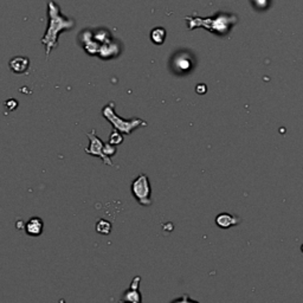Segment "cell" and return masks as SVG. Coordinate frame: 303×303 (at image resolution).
Wrapping results in <instances>:
<instances>
[{
    "label": "cell",
    "mask_w": 303,
    "mask_h": 303,
    "mask_svg": "<svg viewBox=\"0 0 303 303\" xmlns=\"http://www.w3.org/2000/svg\"><path fill=\"white\" fill-rule=\"evenodd\" d=\"M75 26V20L70 19V18H67L62 16L60 6L54 2L50 0L49 2V26H47V30L42 38V43L45 46V54L46 57L49 56L51 50L53 49L54 46L57 45L58 43V35L61 34L62 31L65 30H71L72 27Z\"/></svg>",
    "instance_id": "cell-1"
},
{
    "label": "cell",
    "mask_w": 303,
    "mask_h": 303,
    "mask_svg": "<svg viewBox=\"0 0 303 303\" xmlns=\"http://www.w3.org/2000/svg\"><path fill=\"white\" fill-rule=\"evenodd\" d=\"M188 21V27L193 30L197 26H203L206 30H209L213 34L224 36L229 32V29L237 21L235 16H230L225 13H218L214 18H189L186 17Z\"/></svg>",
    "instance_id": "cell-2"
},
{
    "label": "cell",
    "mask_w": 303,
    "mask_h": 303,
    "mask_svg": "<svg viewBox=\"0 0 303 303\" xmlns=\"http://www.w3.org/2000/svg\"><path fill=\"white\" fill-rule=\"evenodd\" d=\"M102 114L109 122L112 123L113 128L119 130L120 133L125 135H130L131 131L137 129L141 126H147V122L141 119H131V120H123L122 118L116 115L115 113V103L111 102L108 103L102 111Z\"/></svg>",
    "instance_id": "cell-3"
},
{
    "label": "cell",
    "mask_w": 303,
    "mask_h": 303,
    "mask_svg": "<svg viewBox=\"0 0 303 303\" xmlns=\"http://www.w3.org/2000/svg\"><path fill=\"white\" fill-rule=\"evenodd\" d=\"M131 193L140 205H152V187L146 174H140L131 182Z\"/></svg>",
    "instance_id": "cell-4"
},
{
    "label": "cell",
    "mask_w": 303,
    "mask_h": 303,
    "mask_svg": "<svg viewBox=\"0 0 303 303\" xmlns=\"http://www.w3.org/2000/svg\"><path fill=\"white\" fill-rule=\"evenodd\" d=\"M87 136L89 137V140H90L89 147L86 149L87 154L93 155V156H97V158H100L102 161L105 163V165H108L111 167L114 166V163H113L111 158H108V156L103 153L104 142L97 136L96 130L93 129L90 131V133H87Z\"/></svg>",
    "instance_id": "cell-5"
},
{
    "label": "cell",
    "mask_w": 303,
    "mask_h": 303,
    "mask_svg": "<svg viewBox=\"0 0 303 303\" xmlns=\"http://www.w3.org/2000/svg\"><path fill=\"white\" fill-rule=\"evenodd\" d=\"M44 229V223L42 221V218L39 217H32L31 219H29V222L26 223V226H25V230H26V233L30 236L37 237L41 236Z\"/></svg>",
    "instance_id": "cell-6"
},
{
    "label": "cell",
    "mask_w": 303,
    "mask_h": 303,
    "mask_svg": "<svg viewBox=\"0 0 303 303\" xmlns=\"http://www.w3.org/2000/svg\"><path fill=\"white\" fill-rule=\"evenodd\" d=\"M239 222H240L239 218L232 216V214H230V213H225V212L221 213L216 218L217 226H219V228L224 229V230L230 229V228H232V226L239 224Z\"/></svg>",
    "instance_id": "cell-7"
},
{
    "label": "cell",
    "mask_w": 303,
    "mask_h": 303,
    "mask_svg": "<svg viewBox=\"0 0 303 303\" xmlns=\"http://www.w3.org/2000/svg\"><path fill=\"white\" fill-rule=\"evenodd\" d=\"M139 283H140V277H135L133 282H131L129 290L127 291L125 295V300L127 302L141 303V296H140V293H139V289H137Z\"/></svg>",
    "instance_id": "cell-8"
},
{
    "label": "cell",
    "mask_w": 303,
    "mask_h": 303,
    "mask_svg": "<svg viewBox=\"0 0 303 303\" xmlns=\"http://www.w3.org/2000/svg\"><path fill=\"white\" fill-rule=\"evenodd\" d=\"M29 64H30V62L25 57H14L13 60L10 62V68L12 69L14 72H17V74H23V72L27 70Z\"/></svg>",
    "instance_id": "cell-9"
},
{
    "label": "cell",
    "mask_w": 303,
    "mask_h": 303,
    "mask_svg": "<svg viewBox=\"0 0 303 303\" xmlns=\"http://www.w3.org/2000/svg\"><path fill=\"white\" fill-rule=\"evenodd\" d=\"M166 38V31L163 27H155L154 30L151 32V39L152 42L156 44V45H160L162 44Z\"/></svg>",
    "instance_id": "cell-10"
},
{
    "label": "cell",
    "mask_w": 303,
    "mask_h": 303,
    "mask_svg": "<svg viewBox=\"0 0 303 303\" xmlns=\"http://www.w3.org/2000/svg\"><path fill=\"white\" fill-rule=\"evenodd\" d=\"M96 231L101 235H109L112 231L111 222L105 221V219H100L96 224Z\"/></svg>",
    "instance_id": "cell-11"
},
{
    "label": "cell",
    "mask_w": 303,
    "mask_h": 303,
    "mask_svg": "<svg viewBox=\"0 0 303 303\" xmlns=\"http://www.w3.org/2000/svg\"><path fill=\"white\" fill-rule=\"evenodd\" d=\"M123 141V136L121 135V133H120L119 130H113L112 134L109 135V144L114 145V146H119L120 144H122Z\"/></svg>",
    "instance_id": "cell-12"
},
{
    "label": "cell",
    "mask_w": 303,
    "mask_h": 303,
    "mask_svg": "<svg viewBox=\"0 0 303 303\" xmlns=\"http://www.w3.org/2000/svg\"><path fill=\"white\" fill-rule=\"evenodd\" d=\"M175 67H178L180 70L187 71L191 68V61L188 58H180V60H175Z\"/></svg>",
    "instance_id": "cell-13"
},
{
    "label": "cell",
    "mask_w": 303,
    "mask_h": 303,
    "mask_svg": "<svg viewBox=\"0 0 303 303\" xmlns=\"http://www.w3.org/2000/svg\"><path fill=\"white\" fill-rule=\"evenodd\" d=\"M103 153L108 156V158H112L113 155L116 154V147L114 145H112V144H109V142H107V144H104Z\"/></svg>",
    "instance_id": "cell-14"
},
{
    "label": "cell",
    "mask_w": 303,
    "mask_h": 303,
    "mask_svg": "<svg viewBox=\"0 0 303 303\" xmlns=\"http://www.w3.org/2000/svg\"><path fill=\"white\" fill-rule=\"evenodd\" d=\"M125 303H133V302H125Z\"/></svg>",
    "instance_id": "cell-15"
}]
</instances>
